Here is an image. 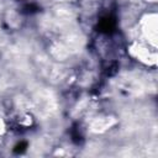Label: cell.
I'll return each mask as SVG.
<instances>
[{"label": "cell", "instance_id": "1", "mask_svg": "<svg viewBox=\"0 0 158 158\" xmlns=\"http://www.w3.org/2000/svg\"><path fill=\"white\" fill-rule=\"evenodd\" d=\"M115 27H116V20L111 15H106L99 21V30L104 33H111L115 30Z\"/></svg>", "mask_w": 158, "mask_h": 158}, {"label": "cell", "instance_id": "2", "mask_svg": "<svg viewBox=\"0 0 158 158\" xmlns=\"http://www.w3.org/2000/svg\"><path fill=\"white\" fill-rule=\"evenodd\" d=\"M25 148H26V142H21V143H19V144L15 147V149H14V151H15V152H17V153H19V152L21 153L22 151H25Z\"/></svg>", "mask_w": 158, "mask_h": 158}]
</instances>
